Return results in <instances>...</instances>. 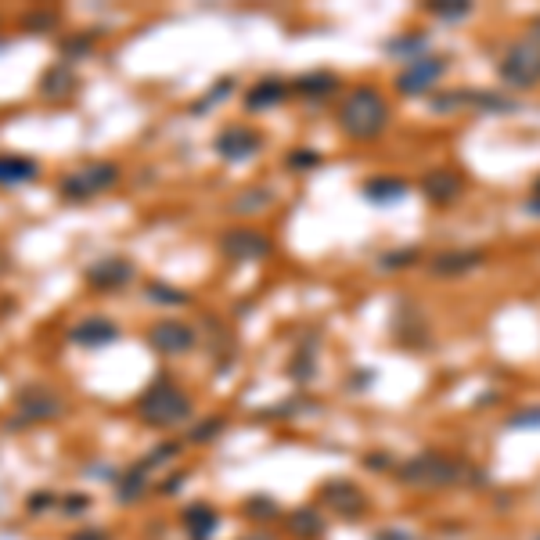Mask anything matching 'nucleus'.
Wrapping results in <instances>:
<instances>
[{"label":"nucleus","instance_id":"4c0bfd02","mask_svg":"<svg viewBox=\"0 0 540 540\" xmlns=\"http://www.w3.org/2000/svg\"><path fill=\"white\" fill-rule=\"evenodd\" d=\"M378 540H415V537H407V534H400V530H385V534H378Z\"/></svg>","mask_w":540,"mask_h":540},{"label":"nucleus","instance_id":"a19ab883","mask_svg":"<svg viewBox=\"0 0 540 540\" xmlns=\"http://www.w3.org/2000/svg\"><path fill=\"white\" fill-rule=\"evenodd\" d=\"M253 540H267V537H253Z\"/></svg>","mask_w":540,"mask_h":540},{"label":"nucleus","instance_id":"c756f323","mask_svg":"<svg viewBox=\"0 0 540 540\" xmlns=\"http://www.w3.org/2000/svg\"><path fill=\"white\" fill-rule=\"evenodd\" d=\"M267 198H270L267 191H249V195H242V198L235 202V209H238V213H249V209H264L260 202H267Z\"/></svg>","mask_w":540,"mask_h":540},{"label":"nucleus","instance_id":"7c9ffc66","mask_svg":"<svg viewBox=\"0 0 540 540\" xmlns=\"http://www.w3.org/2000/svg\"><path fill=\"white\" fill-rule=\"evenodd\" d=\"M245 512H249L253 519H264V515H274V512H277V505L267 501V497H256V501H249V505H245Z\"/></svg>","mask_w":540,"mask_h":540},{"label":"nucleus","instance_id":"9d476101","mask_svg":"<svg viewBox=\"0 0 540 540\" xmlns=\"http://www.w3.org/2000/svg\"><path fill=\"white\" fill-rule=\"evenodd\" d=\"M216 152L227 163H245V159H253L260 152V134H253L249 126H227L216 137Z\"/></svg>","mask_w":540,"mask_h":540},{"label":"nucleus","instance_id":"2eb2a0df","mask_svg":"<svg viewBox=\"0 0 540 540\" xmlns=\"http://www.w3.org/2000/svg\"><path fill=\"white\" fill-rule=\"evenodd\" d=\"M76 90V73H73V65H51L44 76H40V94L44 97H69Z\"/></svg>","mask_w":540,"mask_h":540},{"label":"nucleus","instance_id":"6ab92c4d","mask_svg":"<svg viewBox=\"0 0 540 540\" xmlns=\"http://www.w3.org/2000/svg\"><path fill=\"white\" fill-rule=\"evenodd\" d=\"M479 264H483V253H444L433 260V270L436 274H465Z\"/></svg>","mask_w":540,"mask_h":540},{"label":"nucleus","instance_id":"a878e982","mask_svg":"<svg viewBox=\"0 0 540 540\" xmlns=\"http://www.w3.org/2000/svg\"><path fill=\"white\" fill-rule=\"evenodd\" d=\"M148 299H152V303H174V306H184V303H187V295H184L180 288H174V285H159V281L148 285Z\"/></svg>","mask_w":540,"mask_h":540},{"label":"nucleus","instance_id":"1a4fd4ad","mask_svg":"<svg viewBox=\"0 0 540 540\" xmlns=\"http://www.w3.org/2000/svg\"><path fill=\"white\" fill-rule=\"evenodd\" d=\"M444 58H407V69L400 73V80H396V87L404 90V94H425V90H433V84L444 76Z\"/></svg>","mask_w":540,"mask_h":540},{"label":"nucleus","instance_id":"6e6552de","mask_svg":"<svg viewBox=\"0 0 540 540\" xmlns=\"http://www.w3.org/2000/svg\"><path fill=\"white\" fill-rule=\"evenodd\" d=\"M220 249H224V256L227 260H235V264H253V260H264L270 253V242L267 235H260V231H227L224 238H220Z\"/></svg>","mask_w":540,"mask_h":540},{"label":"nucleus","instance_id":"20e7f679","mask_svg":"<svg viewBox=\"0 0 540 540\" xmlns=\"http://www.w3.org/2000/svg\"><path fill=\"white\" fill-rule=\"evenodd\" d=\"M501 80L512 84V87H534L540 80V25L505 55Z\"/></svg>","mask_w":540,"mask_h":540},{"label":"nucleus","instance_id":"423d86ee","mask_svg":"<svg viewBox=\"0 0 540 540\" xmlns=\"http://www.w3.org/2000/svg\"><path fill=\"white\" fill-rule=\"evenodd\" d=\"M115 180H119V170H115L112 163H90L84 170L65 174L62 184H58V191H62V198H69V202H84V198H94V195L115 187Z\"/></svg>","mask_w":540,"mask_h":540},{"label":"nucleus","instance_id":"a211bd4d","mask_svg":"<svg viewBox=\"0 0 540 540\" xmlns=\"http://www.w3.org/2000/svg\"><path fill=\"white\" fill-rule=\"evenodd\" d=\"M288 97V87L281 84V80H264V84H256L253 94L245 97V105L253 108V112H260V108H270V105H277V101H285Z\"/></svg>","mask_w":540,"mask_h":540},{"label":"nucleus","instance_id":"f03ea898","mask_svg":"<svg viewBox=\"0 0 540 540\" xmlns=\"http://www.w3.org/2000/svg\"><path fill=\"white\" fill-rule=\"evenodd\" d=\"M137 418L152 429H174L180 422L191 418V396L180 389L177 382H170L166 375H159L137 400Z\"/></svg>","mask_w":540,"mask_h":540},{"label":"nucleus","instance_id":"c85d7f7f","mask_svg":"<svg viewBox=\"0 0 540 540\" xmlns=\"http://www.w3.org/2000/svg\"><path fill=\"white\" fill-rule=\"evenodd\" d=\"M429 11L440 15V18H461V15H468V4H454L450 7L447 0H436V4H429Z\"/></svg>","mask_w":540,"mask_h":540},{"label":"nucleus","instance_id":"f3484780","mask_svg":"<svg viewBox=\"0 0 540 540\" xmlns=\"http://www.w3.org/2000/svg\"><path fill=\"white\" fill-rule=\"evenodd\" d=\"M288 530L299 540H317L325 534V519H321L314 508H299V512L288 515Z\"/></svg>","mask_w":540,"mask_h":540},{"label":"nucleus","instance_id":"4be33fe9","mask_svg":"<svg viewBox=\"0 0 540 540\" xmlns=\"http://www.w3.org/2000/svg\"><path fill=\"white\" fill-rule=\"evenodd\" d=\"M407 187H404V180L396 177H382V180H371L367 187H364V195L371 198V202H378V205H385L389 198H400Z\"/></svg>","mask_w":540,"mask_h":540},{"label":"nucleus","instance_id":"f8f14e48","mask_svg":"<svg viewBox=\"0 0 540 540\" xmlns=\"http://www.w3.org/2000/svg\"><path fill=\"white\" fill-rule=\"evenodd\" d=\"M87 285L101 288V292H112V288H123L130 277H134V267L123 260V256H108V260H97L87 267Z\"/></svg>","mask_w":540,"mask_h":540},{"label":"nucleus","instance_id":"ea45409f","mask_svg":"<svg viewBox=\"0 0 540 540\" xmlns=\"http://www.w3.org/2000/svg\"><path fill=\"white\" fill-rule=\"evenodd\" d=\"M537 198H540V184H537Z\"/></svg>","mask_w":540,"mask_h":540},{"label":"nucleus","instance_id":"58836bf2","mask_svg":"<svg viewBox=\"0 0 540 540\" xmlns=\"http://www.w3.org/2000/svg\"><path fill=\"white\" fill-rule=\"evenodd\" d=\"M530 213H537V216H540V198H534V205H530Z\"/></svg>","mask_w":540,"mask_h":540},{"label":"nucleus","instance_id":"412c9836","mask_svg":"<svg viewBox=\"0 0 540 540\" xmlns=\"http://www.w3.org/2000/svg\"><path fill=\"white\" fill-rule=\"evenodd\" d=\"M145 486H148V468H145V465L130 468V472H126V475L119 479V501H123V505L137 501V497L145 494Z\"/></svg>","mask_w":540,"mask_h":540},{"label":"nucleus","instance_id":"e433bc0d","mask_svg":"<svg viewBox=\"0 0 540 540\" xmlns=\"http://www.w3.org/2000/svg\"><path fill=\"white\" fill-rule=\"evenodd\" d=\"M292 166H317V155H306V152H295V155H292Z\"/></svg>","mask_w":540,"mask_h":540},{"label":"nucleus","instance_id":"393cba45","mask_svg":"<svg viewBox=\"0 0 540 540\" xmlns=\"http://www.w3.org/2000/svg\"><path fill=\"white\" fill-rule=\"evenodd\" d=\"M55 25H58L55 11H29V15H22V29H29V33H51Z\"/></svg>","mask_w":540,"mask_h":540},{"label":"nucleus","instance_id":"72a5a7b5","mask_svg":"<svg viewBox=\"0 0 540 540\" xmlns=\"http://www.w3.org/2000/svg\"><path fill=\"white\" fill-rule=\"evenodd\" d=\"M407 260H415V253H393L385 256V267H407Z\"/></svg>","mask_w":540,"mask_h":540},{"label":"nucleus","instance_id":"c9c22d12","mask_svg":"<svg viewBox=\"0 0 540 540\" xmlns=\"http://www.w3.org/2000/svg\"><path fill=\"white\" fill-rule=\"evenodd\" d=\"M69 540H108L105 530H80V534H73Z\"/></svg>","mask_w":540,"mask_h":540},{"label":"nucleus","instance_id":"f257e3e1","mask_svg":"<svg viewBox=\"0 0 540 540\" xmlns=\"http://www.w3.org/2000/svg\"><path fill=\"white\" fill-rule=\"evenodd\" d=\"M396 479L415 486V490H444V486H457V483H479V472L440 450H425L418 457H407L396 465Z\"/></svg>","mask_w":540,"mask_h":540},{"label":"nucleus","instance_id":"79ce46f5","mask_svg":"<svg viewBox=\"0 0 540 540\" xmlns=\"http://www.w3.org/2000/svg\"><path fill=\"white\" fill-rule=\"evenodd\" d=\"M537 540H540V537H537Z\"/></svg>","mask_w":540,"mask_h":540},{"label":"nucleus","instance_id":"dca6fc26","mask_svg":"<svg viewBox=\"0 0 540 540\" xmlns=\"http://www.w3.org/2000/svg\"><path fill=\"white\" fill-rule=\"evenodd\" d=\"M36 163L22 159V155H0V187H15V184H29L36 180Z\"/></svg>","mask_w":540,"mask_h":540},{"label":"nucleus","instance_id":"cd10ccee","mask_svg":"<svg viewBox=\"0 0 540 540\" xmlns=\"http://www.w3.org/2000/svg\"><path fill=\"white\" fill-rule=\"evenodd\" d=\"M177 444H159V447L152 450V454H148V457H145V461H141V465H145V468H148V472H152V468H159V461H170V457H177Z\"/></svg>","mask_w":540,"mask_h":540},{"label":"nucleus","instance_id":"4468645a","mask_svg":"<svg viewBox=\"0 0 540 540\" xmlns=\"http://www.w3.org/2000/svg\"><path fill=\"white\" fill-rule=\"evenodd\" d=\"M184 526H187V537L191 540H209L216 534L220 519H216V512H213L209 505H191V508L184 512Z\"/></svg>","mask_w":540,"mask_h":540},{"label":"nucleus","instance_id":"7ed1b4c3","mask_svg":"<svg viewBox=\"0 0 540 540\" xmlns=\"http://www.w3.org/2000/svg\"><path fill=\"white\" fill-rule=\"evenodd\" d=\"M385 123H389V108H385L382 94L375 87H360L343 101L339 126H343L354 141H371V137H378V134L385 130Z\"/></svg>","mask_w":540,"mask_h":540},{"label":"nucleus","instance_id":"2f4dec72","mask_svg":"<svg viewBox=\"0 0 540 540\" xmlns=\"http://www.w3.org/2000/svg\"><path fill=\"white\" fill-rule=\"evenodd\" d=\"M508 425H515V429H523V425H540V407L537 411H526V415H512Z\"/></svg>","mask_w":540,"mask_h":540},{"label":"nucleus","instance_id":"ddd939ff","mask_svg":"<svg viewBox=\"0 0 540 540\" xmlns=\"http://www.w3.org/2000/svg\"><path fill=\"white\" fill-rule=\"evenodd\" d=\"M76 346H108V343H115L119 339V328L112 325V321H105V317H87V321H80L76 328H73V335H69Z\"/></svg>","mask_w":540,"mask_h":540},{"label":"nucleus","instance_id":"aec40b11","mask_svg":"<svg viewBox=\"0 0 540 540\" xmlns=\"http://www.w3.org/2000/svg\"><path fill=\"white\" fill-rule=\"evenodd\" d=\"M461 191V180H457V174H429L425 177V195L433 198V202H450L454 195Z\"/></svg>","mask_w":540,"mask_h":540},{"label":"nucleus","instance_id":"5701e85b","mask_svg":"<svg viewBox=\"0 0 540 540\" xmlns=\"http://www.w3.org/2000/svg\"><path fill=\"white\" fill-rule=\"evenodd\" d=\"M299 94H306V97H328L332 90H339V80L332 76V73H314V76H303L299 84H295Z\"/></svg>","mask_w":540,"mask_h":540},{"label":"nucleus","instance_id":"39448f33","mask_svg":"<svg viewBox=\"0 0 540 540\" xmlns=\"http://www.w3.org/2000/svg\"><path fill=\"white\" fill-rule=\"evenodd\" d=\"M15 407L18 415L11 418V429L18 425H33V422H55L65 415V404L58 393H51L47 385H25L18 396H15Z\"/></svg>","mask_w":540,"mask_h":540},{"label":"nucleus","instance_id":"9b49d317","mask_svg":"<svg viewBox=\"0 0 540 540\" xmlns=\"http://www.w3.org/2000/svg\"><path fill=\"white\" fill-rule=\"evenodd\" d=\"M325 505L332 508V512H339V519H360L364 512H367V501H364V494H360L354 483H328L325 486Z\"/></svg>","mask_w":540,"mask_h":540},{"label":"nucleus","instance_id":"b1692460","mask_svg":"<svg viewBox=\"0 0 540 540\" xmlns=\"http://www.w3.org/2000/svg\"><path fill=\"white\" fill-rule=\"evenodd\" d=\"M227 429V418H220V415H213V418H205V422H198L191 433H187V440L191 444H209V440H216L220 433Z\"/></svg>","mask_w":540,"mask_h":540},{"label":"nucleus","instance_id":"bb28decb","mask_svg":"<svg viewBox=\"0 0 540 540\" xmlns=\"http://www.w3.org/2000/svg\"><path fill=\"white\" fill-rule=\"evenodd\" d=\"M90 47H94V33H87V36H76V40H65V44H62L65 65H69V62H80L84 55H90Z\"/></svg>","mask_w":540,"mask_h":540},{"label":"nucleus","instance_id":"473e14b6","mask_svg":"<svg viewBox=\"0 0 540 540\" xmlns=\"http://www.w3.org/2000/svg\"><path fill=\"white\" fill-rule=\"evenodd\" d=\"M47 505H55V494H47V490H36V494L29 497V508H33V512H40V508H47Z\"/></svg>","mask_w":540,"mask_h":540},{"label":"nucleus","instance_id":"f704fd0d","mask_svg":"<svg viewBox=\"0 0 540 540\" xmlns=\"http://www.w3.org/2000/svg\"><path fill=\"white\" fill-rule=\"evenodd\" d=\"M87 497H65V512H87Z\"/></svg>","mask_w":540,"mask_h":540},{"label":"nucleus","instance_id":"0eeeda50","mask_svg":"<svg viewBox=\"0 0 540 540\" xmlns=\"http://www.w3.org/2000/svg\"><path fill=\"white\" fill-rule=\"evenodd\" d=\"M148 346L155 354H166V357H180L195 346V328L184 325V321H159L148 328Z\"/></svg>","mask_w":540,"mask_h":540}]
</instances>
